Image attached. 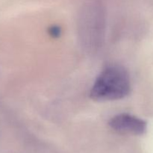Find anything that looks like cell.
<instances>
[{
    "label": "cell",
    "mask_w": 153,
    "mask_h": 153,
    "mask_svg": "<svg viewBox=\"0 0 153 153\" xmlns=\"http://www.w3.org/2000/svg\"><path fill=\"white\" fill-rule=\"evenodd\" d=\"M109 126L117 132L135 135H141L146 130V123L143 120L128 114L113 117L109 121Z\"/></svg>",
    "instance_id": "2"
},
{
    "label": "cell",
    "mask_w": 153,
    "mask_h": 153,
    "mask_svg": "<svg viewBox=\"0 0 153 153\" xmlns=\"http://www.w3.org/2000/svg\"><path fill=\"white\" fill-rule=\"evenodd\" d=\"M130 90L129 75L126 69L120 66H110L97 78L90 95L95 101H112L126 97Z\"/></svg>",
    "instance_id": "1"
},
{
    "label": "cell",
    "mask_w": 153,
    "mask_h": 153,
    "mask_svg": "<svg viewBox=\"0 0 153 153\" xmlns=\"http://www.w3.org/2000/svg\"><path fill=\"white\" fill-rule=\"evenodd\" d=\"M49 32L52 37H58L61 34V28L58 26H52L49 28Z\"/></svg>",
    "instance_id": "3"
}]
</instances>
